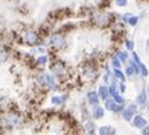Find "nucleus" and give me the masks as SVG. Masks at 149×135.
Listing matches in <instances>:
<instances>
[{"label":"nucleus","instance_id":"19","mask_svg":"<svg viewBox=\"0 0 149 135\" xmlns=\"http://www.w3.org/2000/svg\"><path fill=\"white\" fill-rule=\"evenodd\" d=\"M114 75H116V78H118V79H121V80H124V79H125V78H124V74H122L118 68H116V70H114Z\"/></svg>","mask_w":149,"mask_h":135},{"label":"nucleus","instance_id":"26","mask_svg":"<svg viewBox=\"0 0 149 135\" xmlns=\"http://www.w3.org/2000/svg\"><path fill=\"white\" fill-rule=\"evenodd\" d=\"M142 135H149V126H148V127L145 126V128L142 130Z\"/></svg>","mask_w":149,"mask_h":135},{"label":"nucleus","instance_id":"21","mask_svg":"<svg viewBox=\"0 0 149 135\" xmlns=\"http://www.w3.org/2000/svg\"><path fill=\"white\" fill-rule=\"evenodd\" d=\"M7 60V52L4 51H0V63H3Z\"/></svg>","mask_w":149,"mask_h":135},{"label":"nucleus","instance_id":"7","mask_svg":"<svg viewBox=\"0 0 149 135\" xmlns=\"http://www.w3.org/2000/svg\"><path fill=\"white\" fill-rule=\"evenodd\" d=\"M133 125L137 128H144L146 126V121L142 118V116H136L134 121H133Z\"/></svg>","mask_w":149,"mask_h":135},{"label":"nucleus","instance_id":"8","mask_svg":"<svg viewBox=\"0 0 149 135\" xmlns=\"http://www.w3.org/2000/svg\"><path fill=\"white\" fill-rule=\"evenodd\" d=\"M109 92H110V91H109L105 86H101L100 90H98V95H100L101 99H106V98L109 96Z\"/></svg>","mask_w":149,"mask_h":135},{"label":"nucleus","instance_id":"15","mask_svg":"<svg viewBox=\"0 0 149 135\" xmlns=\"http://www.w3.org/2000/svg\"><path fill=\"white\" fill-rule=\"evenodd\" d=\"M85 74H86V76L89 78V79H94V78H95V75H97V72H95V71H93V70H86V71H85Z\"/></svg>","mask_w":149,"mask_h":135},{"label":"nucleus","instance_id":"10","mask_svg":"<svg viewBox=\"0 0 149 135\" xmlns=\"http://www.w3.org/2000/svg\"><path fill=\"white\" fill-rule=\"evenodd\" d=\"M45 76H46V82H47L49 87L51 88V90H55V88H56V83H55V80H54V78H52L51 75H45Z\"/></svg>","mask_w":149,"mask_h":135},{"label":"nucleus","instance_id":"24","mask_svg":"<svg viewBox=\"0 0 149 135\" xmlns=\"http://www.w3.org/2000/svg\"><path fill=\"white\" fill-rule=\"evenodd\" d=\"M38 63L39 64H42V66L46 64V63H47V58H46V56H40V58L38 59Z\"/></svg>","mask_w":149,"mask_h":135},{"label":"nucleus","instance_id":"14","mask_svg":"<svg viewBox=\"0 0 149 135\" xmlns=\"http://www.w3.org/2000/svg\"><path fill=\"white\" fill-rule=\"evenodd\" d=\"M137 23H139V17L137 16H130L128 20V24L132 25V27H134V25H137Z\"/></svg>","mask_w":149,"mask_h":135},{"label":"nucleus","instance_id":"11","mask_svg":"<svg viewBox=\"0 0 149 135\" xmlns=\"http://www.w3.org/2000/svg\"><path fill=\"white\" fill-rule=\"evenodd\" d=\"M94 118H102V116H104V108L102 107H100V106H97V107L94 108Z\"/></svg>","mask_w":149,"mask_h":135},{"label":"nucleus","instance_id":"2","mask_svg":"<svg viewBox=\"0 0 149 135\" xmlns=\"http://www.w3.org/2000/svg\"><path fill=\"white\" fill-rule=\"evenodd\" d=\"M111 21V15L110 14H100L97 17H95V23L101 27H105L108 25Z\"/></svg>","mask_w":149,"mask_h":135},{"label":"nucleus","instance_id":"25","mask_svg":"<svg viewBox=\"0 0 149 135\" xmlns=\"http://www.w3.org/2000/svg\"><path fill=\"white\" fill-rule=\"evenodd\" d=\"M86 128H87V131L89 132H93L94 131V125L91 123V122H89V123L86 125Z\"/></svg>","mask_w":149,"mask_h":135},{"label":"nucleus","instance_id":"16","mask_svg":"<svg viewBox=\"0 0 149 135\" xmlns=\"http://www.w3.org/2000/svg\"><path fill=\"white\" fill-rule=\"evenodd\" d=\"M111 63H113V66H114L116 68H118V67H121V59H120L118 56H116V58H113V60H111Z\"/></svg>","mask_w":149,"mask_h":135},{"label":"nucleus","instance_id":"3","mask_svg":"<svg viewBox=\"0 0 149 135\" xmlns=\"http://www.w3.org/2000/svg\"><path fill=\"white\" fill-rule=\"evenodd\" d=\"M49 43L51 45H55V47H65V39L61 36L59 34H55V35H52L51 38H50V40H49Z\"/></svg>","mask_w":149,"mask_h":135},{"label":"nucleus","instance_id":"28","mask_svg":"<svg viewBox=\"0 0 149 135\" xmlns=\"http://www.w3.org/2000/svg\"><path fill=\"white\" fill-rule=\"evenodd\" d=\"M89 135H94V134H91V132H89Z\"/></svg>","mask_w":149,"mask_h":135},{"label":"nucleus","instance_id":"12","mask_svg":"<svg viewBox=\"0 0 149 135\" xmlns=\"http://www.w3.org/2000/svg\"><path fill=\"white\" fill-rule=\"evenodd\" d=\"M113 132L114 131L111 130V127H108V126L100 128V135H110V134H113Z\"/></svg>","mask_w":149,"mask_h":135},{"label":"nucleus","instance_id":"4","mask_svg":"<svg viewBox=\"0 0 149 135\" xmlns=\"http://www.w3.org/2000/svg\"><path fill=\"white\" fill-rule=\"evenodd\" d=\"M24 42L27 44H35L38 42V34L35 31H27L24 34Z\"/></svg>","mask_w":149,"mask_h":135},{"label":"nucleus","instance_id":"18","mask_svg":"<svg viewBox=\"0 0 149 135\" xmlns=\"http://www.w3.org/2000/svg\"><path fill=\"white\" fill-rule=\"evenodd\" d=\"M118 58H120V59H121V62H125V60L128 59V54H126V52H124V51H121V52H118Z\"/></svg>","mask_w":149,"mask_h":135},{"label":"nucleus","instance_id":"20","mask_svg":"<svg viewBox=\"0 0 149 135\" xmlns=\"http://www.w3.org/2000/svg\"><path fill=\"white\" fill-rule=\"evenodd\" d=\"M116 4L118 7H125L128 4V0H116Z\"/></svg>","mask_w":149,"mask_h":135},{"label":"nucleus","instance_id":"27","mask_svg":"<svg viewBox=\"0 0 149 135\" xmlns=\"http://www.w3.org/2000/svg\"><path fill=\"white\" fill-rule=\"evenodd\" d=\"M146 44H148V47H149V39H148V40H146Z\"/></svg>","mask_w":149,"mask_h":135},{"label":"nucleus","instance_id":"13","mask_svg":"<svg viewBox=\"0 0 149 135\" xmlns=\"http://www.w3.org/2000/svg\"><path fill=\"white\" fill-rule=\"evenodd\" d=\"M145 102H146V94H145V91H142V92L139 95V98H137V103L141 104V106H144Z\"/></svg>","mask_w":149,"mask_h":135},{"label":"nucleus","instance_id":"17","mask_svg":"<svg viewBox=\"0 0 149 135\" xmlns=\"http://www.w3.org/2000/svg\"><path fill=\"white\" fill-rule=\"evenodd\" d=\"M65 99H66L65 96H63V98H52L51 102L54 104H61V103H63V102H65Z\"/></svg>","mask_w":149,"mask_h":135},{"label":"nucleus","instance_id":"6","mask_svg":"<svg viewBox=\"0 0 149 135\" xmlns=\"http://www.w3.org/2000/svg\"><path fill=\"white\" fill-rule=\"evenodd\" d=\"M134 112H136V106H129V107L125 108V111H124V118L126 119V121H130V119L133 118Z\"/></svg>","mask_w":149,"mask_h":135},{"label":"nucleus","instance_id":"5","mask_svg":"<svg viewBox=\"0 0 149 135\" xmlns=\"http://www.w3.org/2000/svg\"><path fill=\"white\" fill-rule=\"evenodd\" d=\"M106 108L110 110V111H114V112H120V111H122L121 103L117 104V103H114V101H106Z\"/></svg>","mask_w":149,"mask_h":135},{"label":"nucleus","instance_id":"22","mask_svg":"<svg viewBox=\"0 0 149 135\" xmlns=\"http://www.w3.org/2000/svg\"><path fill=\"white\" fill-rule=\"evenodd\" d=\"M125 44H126V48H128V50H133V47H134L133 42H132V40H129V39H126V40H125Z\"/></svg>","mask_w":149,"mask_h":135},{"label":"nucleus","instance_id":"1","mask_svg":"<svg viewBox=\"0 0 149 135\" xmlns=\"http://www.w3.org/2000/svg\"><path fill=\"white\" fill-rule=\"evenodd\" d=\"M1 123H3V126H7V127H17L22 125V119L16 115H8V116H4L1 119Z\"/></svg>","mask_w":149,"mask_h":135},{"label":"nucleus","instance_id":"9","mask_svg":"<svg viewBox=\"0 0 149 135\" xmlns=\"http://www.w3.org/2000/svg\"><path fill=\"white\" fill-rule=\"evenodd\" d=\"M98 96H100V95H97L95 92H89L87 94V101L90 102L91 104H97L98 103Z\"/></svg>","mask_w":149,"mask_h":135},{"label":"nucleus","instance_id":"23","mask_svg":"<svg viewBox=\"0 0 149 135\" xmlns=\"http://www.w3.org/2000/svg\"><path fill=\"white\" fill-rule=\"evenodd\" d=\"M113 96H114V101L117 102V103H122V102H124V99L121 98L120 94H116V95H113Z\"/></svg>","mask_w":149,"mask_h":135}]
</instances>
